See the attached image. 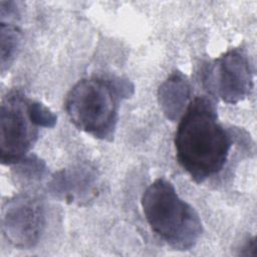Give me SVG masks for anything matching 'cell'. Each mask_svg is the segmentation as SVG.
Here are the masks:
<instances>
[{"label":"cell","mask_w":257,"mask_h":257,"mask_svg":"<svg viewBox=\"0 0 257 257\" xmlns=\"http://www.w3.org/2000/svg\"><path fill=\"white\" fill-rule=\"evenodd\" d=\"M142 207L151 229L175 250L192 249L203 225L197 211L181 199L174 185L159 178L144 192Z\"/></svg>","instance_id":"cell-3"},{"label":"cell","mask_w":257,"mask_h":257,"mask_svg":"<svg viewBox=\"0 0 257 257\" xmlns=\"http://www.w3.org/2000/svg\"><path fill=\"white\" fill-rule=\"evenodd\" d=\"M190 96L189 82L180 71L172 74L160 87V102L169 118L175 119L186 106Z\"/></svg>","instance_id":"cell-8"},{"label":"cell","mask_w":257,"mask_h":257,"mask_svg":"<svg viewBox=\"0 0 257 257\" xmlns=\"http://www.w3.org/2000/svg\"><path fill=\"white\" fill-rule=\"evenodd\" d=\"M41 202L30 195H18L6 202L2 215V230L15 247L28 249L40 239L44 228Z\"/></svg>","instance_id":"cell-6"},{"label":"cell","mask_w":257,"mask_h":257,"mask_svg":"<svg viewBox=\"0 0 257 257\" xmlns=\"http://www.w3.org/2000/svg\"><path fill=\"white\" fill-rule=\"evenodd\" d=\"M174 142L179 165L200 184L223 170L233 137L219 122L214 98L199 95L187 105Z\"/></svg>","instance_id":"cell-1"},{"label":"cell","mask_w":257,"mask_h":257,"mask_svg":"<svg viewBox=\"0 0 257 257\" xmlns=\"http://www.w3.org/2000/svg\"><path fill=\"white\" fill-rule=\"evenodd\" d=\"M21 32L14 22H1V69L4 72L13 62L19 49Z\"/></svg>","instance_id":"cell-9"},{"label":"cell","mask_w":257,"mask_h":257,"mask_svg":"<svg viewBox=\"0 0 257 257\" xmlns=\"http://www.w3.org/2000/svg\"><path fill=\"white\" fill-rule=\"evenodd\" d=\"M95 184V174L87 167H76L57 174L51 183L53 194L68 201L81 200L90 194Z\"/></svg>","instance_id":"cell-7"},{"label":"cell","mask_w":257,"mask_h":257,"mask_svg":"<svg viewBox=\"0 0 257 257\" xmlns=\"http://www.w3.org/2000/svg\"><path fill=\"white\" fill-rule=\"evenodd\" d=\"M202 83L212 97L237 103L250 94L253 77L249 60L240 48H234L207 63L202 69Z\"/></svg>","instance_id":"cell-5"},{"label":"cell","mask_w":257,"mask_h":257,"mask_svg":"<svg viewBox=\"0 0 257 257\" xmlns=\"http://www.w3.org/2000/svg\"><path fill=\"white\" fill-rule=\"evenodd\" d=\"M32 99L21 90L12 89L2 99L0 108V154L3 165L23 161L34 146L39 125L32 115Z\"/></svg>","instance_id":"cell-4"},{"label":"cell","mask_w":257,"mask_h":257,"mask_svg":"<svg viewBox=\"0 0 257 257\" xmlns=\"http://www.w3.org/2000/svg\"><path fill=\"white\" fill-rule=\"evenodd\" d=\"M134 92L126 79L91 76L80 79L66 95L64 106L70 121L94 138L111 141L119 103Z\"/></svg>","instance_id":"cell-2"}]
</instances>
